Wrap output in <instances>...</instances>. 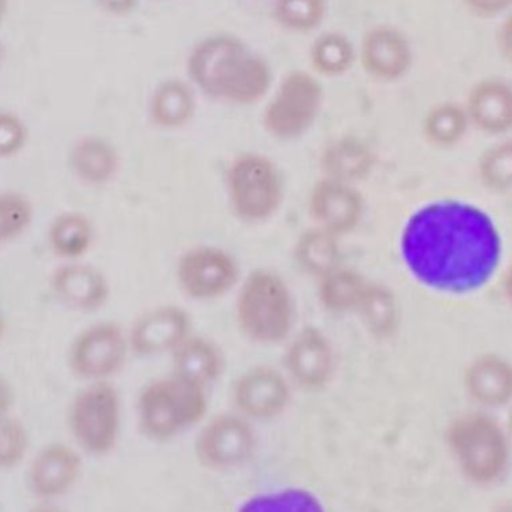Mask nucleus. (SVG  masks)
<instances>
[{
    "label": "nucleus",
    "instance_id": "nucleus-4",
    "mask_svg": "<svg viewBox=\"0 0 512 512\" xmlns=\"http://www.w3.org/2000/svg\"><path fill=\"white\" fill-rule=\"evenodd\" d=\"M225 197L231 215L248 227H261L277 218L286 200L282 170L265 153L246 150L228 162Z\"/></svg>",
    "mask_w": 512,
    "mask_h": 512
},
{
    "label": "nucleus",
    "instance_id": "nucleus-27",
    "mask_svg": "<svg viewBox=\"0 0 512 512\" xmlns=\"http://www.w3.org/2000/svg\"><path fill=\"white\" fill-rule=\"evenodd\" d=\"M342 240L328 231L310 225L292 245V258L301 273L318 280L343 265Z\"/></svg>",
    "mask_w": 512,
    "mask_h": 512
},
{
    "label": "nucleus",
    "instance_id": "nucleus-18",
    "mask_svg": "<svg viewBox=\"0 0 512 512\" xmlns=\"http://www.w3.org/2000/svg\"><path fill=\"white\" fill-rule=\"evenodd\" d=\"M463 105L475 131L495 140L512 135V83L507 78H481Z\"/></svg>",
    "mask_w": 512,
    "mask_h": 512
},
{
    "label": "nucleus",
    "instance_id": "nucleus-44",
    "mask_svg": "<svg viewBox=\"0 0 512 512\" xmlns=\"http://www.w3.org/2000/svg\"><path fill=\"white\" fill-rule=\"evenodd\" d=\"M5 57H6L5 45H3V42L0 41V69H2L3 62H5Z\"/></svg>",
    "mask_w": 512,
    "mask_h": 512
},
{
    "label": "nucleus",
    "instance_id": "nucleus-31",
    "mask_svg": "<svg viewBox=\"0 0 512 512\" xmlns=\"http://www.w3.org/2000/svg\"><path fill=\"white\" fill-rule=\"evenodd\" d=\"M328 9V0H274L271 14L285 32L307 35L321 29Z\"/></svg>",
    "mask_w": 512,
    "mask_h": 512
},
{
    "label": "nucleus",
    "instance_id": "nucleus-17",
    "mask_svg": "<svg viewBox=\"0 0 512 512\" xmlns=\"http://www.w3.org/2000/svg\"><path fill=\"white\" fill-rule=\"evenodd\" d=\"M48 285L59 306L80 315L101 312L113 292L105 271L84 259L59 262L51 271Z\"/></svg>",
    "mask_w": 512,
    "mask_h": 512
},
{
    "label": "nucleus",
    "instance_id": "nucleus-11",
    "mask_svg": "<svg viewBox=\"0 0 512 512\" xmlns=\"http://www.w3.org/2000/svg\"><path fill=\"white\" fill-rule=\"evenodd\" d=\"M451 445L469 477L490 481L498 477L507 463V442L495 420L472 412L454 421Z\"/></svg>",
    "mask_w": 512,
    "mask_h": 512
},
{
    "label": "nucleus",
    "instance_id": "nucleus-10",
    "mask_svg": "<svg viewBox=\"0 0 512 512\" xmlns=\"http://www.w3.org/2000/svg\"><path fill=\"white\" fill-rule=\"evenodd\" d=\"M282 348L280 367L294 388L304 391L324 390L336 378L339 369L336 345L318 325H298Z\"/></svg>",
    "mask_w": 512,
    "mask_h": 512
},
{
    "label": "nucleus",
    "instance_id": "nucleus-14",
    "mask_svg": "<svg viewBox=\"0 0 512 512\" xmlns=\"http://www.w3.org/2000/svg\"><path fill=\"white\" fill-rule=\"evenodd\" d=\"M415 51L400 27L381 23L369 27L358 44V63L364 74L379 84H396L414 68Z\"/></svg>",
    "mask_w": 512,
    "mask_h": 512
},
{
    "label": "nucleus",
    "instance_id": "nucleus-5",
    "mask_svg": "<svg viewBox=\"0 0 512 512\" xmlns=\"http://www.w3.org/2000/svg\"><path fill=\"white\" fill-rule=\"evenodd\" d=\"M209 411V388L170 372L147 382L135 403L138 426L149 438L171 439L200 424Z\"/></svg>",
    "mask_w": 512,
    "mask_h": 512
},
{
    "label": "nucleus",
    "instance_id": "nucleus-45",
    "mask_svg": "<svg viewBox=\"0 0 512 512\" xmlns=\"http://www.w3.org/2000/svg\"><path fill=\"white\" fill-rule=\"evenodd\" d=\"M3 334H5V318H3V313L0 312V340H2Z\"/></svg>",
    "mask_w": 512,
    "mask_h": 512
},
{
    "label": "nucleus",
    "instance_id": "nucleus-2",
    "mask_svg": "<svg viewBox=\"0 0 512 512\" xmlns=\"http://www.w3.org/2000/svg\"><path fill=\"white\" fill-rule=\"evenodd\" d=\"M186 78L204 98L227 107L262 104L274 86L273 69L262 54L231 33L198 41L186 57Z\"/></svg>",
    "mask_w": 512,
    "mask_h": 512
},
{
    "label": "nucleus",
    "instance_id": "nucleus-6",
    "mask_svg": "<svg viewBox=\"0 0 512 512\" xmlns=\"http://www.w3.org/2000/svg\"><path fill=\"white\" fill-rule=\"evenodd\" d=\"M325 92L313 72L294 69L280 78L264 101L261 126L277 143L306 137L321 117Z\"/></svg>",
    "mask_w": 512,
    "mask_h": 512
},
{
    "label": "nucleus",
    "instance_id": "nucleus-36",
    "mask_svg": "<svg viewBox=\"0 0 512 512\" xmlns=\"http://www.w3.org/2000/svg\"><path fill=\"white\" fill-rule=\"evenodd\" d=\"M29 128L14 111L0 110V161L15 158L26 149Z\"/></svg>",
    "mask_w": 512,
    "mask_h": 512
},
{
    "label": "nucleus",
    "instance_id": "nucleus-28",
    "mask_svg": "<svg viewBox=\"0 0 512 512\" xmlns=\"http://www.w3.org/2000/svg\"><path fill=\"white\" fill-rule=\"evenodd\" d=\"M369 277L357 268L340 265L316 280V300L333 316H352L360 303Z\"/></svg>",
    "mask_w": 512,
    "mask_h": 512
},
{
    "label": "nucleus",
    "instance_id": "nucleus-12",
    "mask_svg": "<svg viewBox=\"0 0 512 512\" xmlns=\"http://www.w3.org/2000/svg\"><path fill=\"white\" fill-rule=\"evenodd\" d=\"M126 331L132 357H170L194 333V321L185 307L162 303L135 316Z\"/></svg>",
    "mask_w": 512,
    "mask_h": 512
},
{
    "label": "nucleus",
    "instance_id": "nucleus-41",
    "mask_svg": "<svg viewBox=\"0 0 512 512\" xmlns=\"http://www.w3.org/2000/svg\"><path fill=\"white\" fill-rule=\"evenodd\" d=\"M499 286H501V297L508 306L512 307V261L505 267Z\"/></svg>",
    "mask_w": 512,
    "mask_h": 512
},
{
    "label": "nucleus",
    "instance_id": "nucleus-16",
    "mask_svg": "<svg viewBox=\"0 0 512 512\" xmlns=\"http://www.w3.org/2000/svg\"><path fill=\"white\" fill-rule=\"evenodd\" d=\"M84 454L74 444L50 442L39 448L26 468V486L38 502H59L83 474Z\"/></svg>",
    "mask_w": 512,
    "mask_h": 512
},
{
    "label": "nucleus",
    "instance_id": "nucleus-24",
    "mask_svg": "<svg viewBox=\"0 0 512 512\" xmlns=\"http://www.w3.org/2000/svg\"><path fill=\"white\" fill-rule=\"evenodd\" d=\"M171 372L195 384L212 388L224 376L227 357L212 337L192 333L170 355Z\"/></svg>",
    "mask_w": 512,
    "mask_h": 512
},
{
    "label": "nucleus",
    "instance_id": "nucleus-43",
    "mask_svg": "<svg viewBox=\"0 0 512 512\" xmlns=\"http://www.w3.org/2000/svg\"><path fill=\"white\" fill-rule=\"evenodd\" d=\"M9 0H0V23L5 18L6 12H8Z\"/></svg>",
    "mask_w": 512,
    "mask_h": 512
},
{
    "label": "nucleus",
    "instance_id": "nucleus-1",
    "mask_svg": "<svg viewBox=\"0 0 512 512\" xmlns=\"http://www.w3.org/2000/svg\"><path fill=\"white\" fill-rule=\"evenodd\" d=\"M399 252L415 282L433 292L469 295L501 268L504 239L493 216L459 198L421 204L403 224Z\"/></svg>",
    "mask_w": 512,
    "mask_h": 512
},
{
    "label": "nucleus",
    "instance_id": "nucleus-33",
    "mask_svg": "<svg viewBox=\"0 0 512 512\" xmlns=\"http://www.w3.org/2000/svg\"><path fill=\"white\" fill-rule=\"evenodd\" d=\"M36 209L20 191H0V248L11 245L32 228Z\"/></svg>",
    "mask_w": 512,
    "mask_h": 512
},
{
    "label": "nucleus",
    "instance_id": "nucleus-34",
    "mask_svg": "<svg viewBox=\"0 0 512 512\" xmlns=\"http://www.w3.org/2000/svg\"><path fill=\"white\" fill-rule=\"evenodd\" d=\"M239 512H325L315 495L301 489L264 493L246 501Z\"/></svg>",
    "mask_w": 512,
    "mask_h": 512
},
{
    "label": "nucleus",
    "instance_id": "nucleus-7",
    "mask_svg": "<svg viewBox=\"0 0 512 512\" xmlns=\"http://www.w3.org/2000/svg\"><path fill=\"white\" fill-rule=\"evenodd\" d=\"M122 415V396L113 382L84 384L72 397L66 415L72 444L84 456H107L119 442Z\"/></svg>",
    "mask_w": 512,
    "mask_h": 512
},
{
    "label": "nucleus",
    "instance_id": "nucleus-47",
    "mask_svg": "<svg viewBox=\"0 0 512 512\" xmlns=\"http://www.w3.org/2000/svg\"><path fill=\"white\" fill-rule=\"evenodd\" d=\"M155 2H167V0H155Z\"/></svg>",
    "mask_w": 512,
    "mask_h": 512
},
{
    "label": "nucleus",
    "instance_id": "nucleus-26",
    "mask_svg": "<svg viewBox=\"0 0 512 512\" xmlns=\"http://www.w3.org/2000/svg\"><path fill=\"white\" fill-rule=\"evenodd\" d=\"M45 239L48 251L60 262L78 261L95 246L96 225L86 213L66 210L51 219Z\"/></svg>",
    "mask_w": 512,
    "mask_h": 512
},
{
    "label": "nucleus",
    "instance_id": "nucleus-13",
    "mask_svg": "<svg viewBox=\"0 0 512 512\" xmlns=\"http://www.w3.org/2000/svg\"><path fill=\"white\" fill-rule=\"evenodd\" d=\"M307 215L313 227L345 239L366 216V198L360 186L319 177L307 197Z\"/></svg>",
    "mask_w": 512,
    "mask_h": 512
},
{
    "label": "nucleus",
    "instance_id": "nucleus-40",
    "mask_svg": "<svg viewBox=\"0 0 512 512\" xmlns=\"http://www.w3.org/2000/svg\"><path fill=\"white\" fill-rule=\"evenodd\" d=\"M15 393L11 381L0 373V421L11 417L14 409Z\"/></svg>",
    "mask_w": 512,
    "mask_h": 512
},
{
    "label": "nucleus",
    "instance_id": "nucleus-29",
    "mask_svg": "<svg viewBox=\"0 0 512 512\" xmlns=\"http://www.w3.org/2000/svg\"><path fill=\"white\" fill-rule=\"evenodd\" d=\"M310 72L318 78L348 75L358 62V47L340 30H324L313 38L309 47Z\"/></svg>",
    "mask_w": 512,
    "mask_h": 512
},
{
    "label": "nucleus",
    "instance_id": "nucleus-20",
    "mask_svg": "<svg viewBox=\"0 0 512 512\" xmlns=\"http://www.w3.org/2000/svg\"><path fill=\"white\" fill-rule=\"evenodd\" d=\"M68 168L84 188H105L116 182L122 173V153L110 138L84 134L75 138L69 147Z\"/></svg>",
    "mask_w": 512,
    "mask_h": 512
},
{
    "label": "nucleus",
    "instance_id": "nucleus-30",
    "mask_svg": "<svg viewBox=\"0 0 512 512\" xmlns=\"http://www.w3.org/2000/svg\"><path fill=\"white\" fill-rule=\"evenodd\" d=\"M471 129L465 105L456 101H442L432 105L421 122L424 141L439 150L460 146Z\"/></svg>",
    "mask_w": 512,
    "mask_h": 512
},
{
    "label": "nucleus",
    "instance_id": "nucleus-37",
    "mask_svg": "<svg viewBox=\"0 0 512 512\" xmlns=\"http://www.w3.org/2000/svg\"><path fill=\"white\" fill-rule=\"evenodd\" d=\"M469 14L480 20L505 17L512 11V0H462Z\"/></svg>",
    "mask_w": 512,
    "mask_h": 512
},
{
    "label": "nucleus",
    "instance_id": "nucleus-32",
    "mask_svg": "<svg viewBox=\"0 0 512 512\" xmlns=\"http://www.w3.org/2000/svg\"><path fill=\"white\" fill-rule=\"evenodd\" d=\"M481 186L493 194L512 191V135L496 138L477 159Z\"/></svg>",
    "mask_w": 512,
    "mask_h": 512
},
{
    "label": "nucleus",
    "instance_id": "nucleus-38",
    "mask_svg": "<svg viewBox=\"0 0 512 512\" xmlns=\"http://www.w3.org/2000/svg\"><path fill=\"white\" fill-rule=\"evenodd\" d=\"M496 47L502 59L512 65V11L505 15L496 30Z\"/></svg>",
    "mask_w": 512,
    "mask_h": 512
},
{
    "label": "nucleus",
    "instance_id": "nucleus-19",
    "mask_svg": "<svg viewBox=\"0 0 512 512\" xmlns=\"http://www.w3.org/2000/svg\"><path fill=\"white\" fill-rule=\"evenodd\" d=\"M255 433L251 420L239 412L212 418L198 436V453L209 465H239L251 454Z\"/></svg>",
    "mask_w": 512,
    "mask_h": 512
},
{
    "label": "nucleus",
    "instance_id": "nucleus-21",
    "mask_svg": "<svg viewBox=\"0 0 512 512\" xmlns=\"http://www.w3.org/2000/svg\"><path fill=\"white\" fill-rule=\"evenodd\" d=\"M198 96L200 93L188 78H162L147 98V122L162 132L188 128L198 114Z\"/></svg>",
    "mask_w": 512,
    "mask_h": 512
},
{
    "label": "nucleus",
    "instance_id": "nucleus-25",
    "mask_svg": "<svg viewBox=\"0 0 512 512\" xmlns=\"http://www.w3.org/2000/svg\"><path fill=\"white\" fill-rule=\"evenodd\" d=\"M354 316L373 339H393L402 325V307L396 291L387 283L369 279Z\"/></svg>",
    "mask_w": 512,
    "mask_h": 512
},
{
    "label": "nucleus",
    "instance_id": "nucleus-9",
    "mask_svg": "<svg viewBox=\"0 0 512 512\" xmlns=\"http://www.w3.org/2000/svg\"><path fill=\"white\" fill-rule=\"evenodd\" d=\"M132 357L128 331L116 321L92 322L72 340L68 366L84 384L113 382Z\"/></svg>",
    "mask_w": 512,
    "mask_h": 512
},
{
    "label": "nucleus",
    "instance_id": "nucleus-46",
    "mask_svg": "<svg viewBox=\"0 0 512 512\" xmlns=\"http://www.w3.org/2000/svg\"><path fill=\"white\" fill-rule=\"evenodd\" d=\"M498 512H512V504L504 505Z\"/></svg>",
    "mask_w": 512,
    "mask_h": 512
},
{
    "label": "nucleus",
    "instance_id": "nucleus-8",
    "mask_svg": "<svg viewBox=\"0 0 512 512\" xmlns=\"http://www.w3.org/2000/svg\"><path fill=\"white\" fill-rule=\"evenodd\" d=\"M242 277L239 258L215 243L189 246L174 264L180 294L194 303H215L234 294Z\"/></svg>",
    "mask_w": 512,
    "mask_h": 512
},
{
    "label": "nucleus",
    "instance_id": "nucleus-3",
    "mask_svg": "<svg viewBox=\"0 0 512 512\" xmlns=\"http://www.w3.org/2000/svg\"><path fill=\"white\" fill-rule=\"evenodd\" d=\"M234 321L252 345L282 346L298 328V303L288 280L273 268L243 274L234 292Z\"/></svg>",
    "mask_w": 512,
    "mask_h": 512
},
{
    "label": "nucleus",
    "instance_id": "nucleus-42",
    "mask_svg": "<svg viewBox=\"0 0 512 512\" xmlns=\"http://www.w3.org/2000/svg\"><path fill=\"white\" fill-rule=\"evenodd\" d=\"M26 512H69L65 508L60 507L57 502H38L35 507L30 508Z\"/></svg>",
    "mask_w": 512,
    "mask_h": 512
},
{
    "label": "nucleus",
    "instance_id": "nucleus-35",
    "mask_svg": "<svg viewBox=\"0 0 512 512\" xmlns=\"http://www.w3.org/2000/svg\"><path fill=\"white\" fill-rule=\"evenodd\" d=\"M30 433L17 417L0 421V471H12L29 459Z\"/></svg>",
    "mask_w": 512,
    "mask_h": 512
},
{
    "label": "nucleus",
    "instance_id": "nucleus-39",
    "mask_svg": "<svg viewBox=\"0 0 512 512\" xmlns=\"http://www.w3.org/2000/svg\"><path fill=\"white\" fill-rule=\"evenodd\" d=\"M96 6L110 17H128L137 11L140 0H95Z\"/></svg>",
    "mask_w": 512,
    "mask_h": 512
},
{
    "label": "nucleus",
    "instance_id": "nucleus-23",
    "mask_svg": "<svg viewBox=\"0 0 512 512\" xmlns=\"http://www.w3.org/2000/svg\"><path fill=\"white\" fill-rule=\"evenodd\" d=\"M376 156L372 147L355 135H340L322 147L318 168L321 177L360 186L372 176Z\"/></svg>",
    "mask_w": 512,
    "mask_h": 512
},
{
    "label": "nucleus",
    "instance_id": "nucleus-15",
    "mask_svg": "<svg viewBox=\"0 0 512 512\" xmlns=\"http://www.w3.org/2000/svg\"><path fill=\"white\" fill-rule=\"evenodd\" d=\"M294 390L282 367L256 364L237 376L231 394L239 414L251 421H264L289 408Z\"/></svg>",
    "mask_w": 512,
    "mask_h": 512
},
{
    "label": "nucleus",
    "instance_id": "nucleus-22",
    "mask_svg": "<svg viewBox=\"0 0 512 512\" xmlns=\"http://www.w3.org/2000/svg\"><path fill=\"white\" fill-rule=\"evenodd\" d=\"M463 382L475 403L501 408L512 402V361L496 352H484L469 361Z\"/></svg>",
    "mask_w": 512,
    "mask_h": 512
}]
</instances>
